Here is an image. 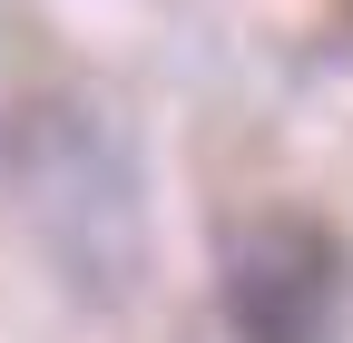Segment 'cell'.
<instances>
[{
	"label": "cell",
	"instance_id": "6da1fadb",
	"mask_svg": "<svg viewBox=\"0 0 353 343\" xmlns=\"http://www.w3.org/2000/svg\"><path fill=\"white\" fill-rule=\"evenodd\" d=\"M226 324L236 343H334L343 333L334 245L314 226H255L226 275Z\"/></svg>",
	"mask_w": 353,
	"mask_h": 343
}]
</instances>
